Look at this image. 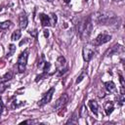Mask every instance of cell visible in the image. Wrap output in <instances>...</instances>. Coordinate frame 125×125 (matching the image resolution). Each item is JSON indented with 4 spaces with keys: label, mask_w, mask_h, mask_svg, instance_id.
<instances>
[{
    "label": "cell",
    "mask_w": 125,
    "mask_h": 125,
    "mask_svg": "<svg viewBox=\"0 0 125 125\" xmlns=\"http://www.w3.org/2000/svg\"><path fill=\"white\" fill-rule=\"evenodd\" d=\"M116 21L115 15L111 13H98L96 16V21L100 24H111Z\"/></svg>",
    "instance_id": "obj_1"
},
{
    "label": "cell",
    "mask_w": 125,
    "mask_h": 125,
    "mask_svg": "<svg viewBox=\"0 0 125 125\" xmlns=\"http://www.w3.org/2000/svg\"><path fill=\"white\" fill-rule=\"evenodd\" d=\"M27 57H28V51L27 50H24L19 56V59H18V70L21 73L25 70V66H26V62H27Z\"/></svg>",
    "instance_id": "obj_2"
},
{
    "label": "cell",
    "mask_w": 125,
    "mask_h": 125,
    "mask_svg": "<svg viewBox=\"0 0 125 125\" xmlns=\"http://www.w3.org/2000/svg\"><path fill=\"white\" fill-rule=\"evenodd\" d=\"M110 39H111V35H109L107 33H101L92 41V44L94 46H100V45H103V44L110 41Z\"/></svg>",
    "instance_id": "obj_3"
},
{
    "label": "cell",
    "mask_w": 125,
    "mask_h": 125,
    "mask_svg": "<svg viewBox=\"0 0 125 125\" xmlns=\"http://www.w3.org/2000/svg\"><path fill=\"white\" fill-rule=\"evenodd\" d=\"M56 67H57V70L59 71L60 75H62V74H63L64 72H66V70H67L66 62H65V59H64L62 56H60V57L57 59Z\"/></svg>",
    "instance_id": "obj_4"
},
{
    "label": "cell",
    "mask_w": 125,
    "mask_h": 125,
    "mask_svg": "<svg viewBox=\"0 0 125 125\" xmlns=\"http://www.w3.org/2000/svg\"><path fill=\"white\" fill-rule=\"evenodd\" d=\"M91 31H92V21H91V18L88 17L86 19V24H85V27L82 31V33L80 34L81 38L84 40V39H87L90 34H91Z\"/></svg>",
    "instance_id": "obj_5"
},
{
    "label": "cell",
    "mask_w": 125,
    "mask_h": 125,
    "mask_svg": "<svg viewBox=\"0 0 125 125\" xmlns=\"http://www.w3.org/2000/svg\"><path fill=\"white\" fill-rule=\"evenodd\" d=\"M54 92H55V88H51L49 91H47V92L44 94V96L42 97V99L39 101V103H38L39 106H43L44 104H48V103L52 100V97H53Z\"/></svg>",
    "instance_id": "obj_6"
},
{
    "label": "cell",
    "mask_w": 125,
    "mask_h": 125,
    "mask_svg": "<svg viewBox=\"0 0 125 125\" xmlns=\"http://www.w3.org/2000/svg\"><path fill=\"white\" fill-rule=\"evenodd\" d=\"M82 55H83V59L85 62H90L94 56V49L88 45L84 46L82 50Z\"/></svg>",
    "instance_id": "obj_7"
},
{
    "label": "cell",
    "mask_w": 125,
    "mask_h": 125,
    "mask_svg": "<svg viewBox=\"0 0 125 125\" xmlns=\"http://www.w3.org/2000/svg\"><path fill=\"white\" fill-rule=\"evenodd\" d=\"M67 100H68V96H67V94H63L62 96H61V97L57 100V102L55 103L54 108H55L56 110H59V109L62 108V107L65 105Z\"/></svg>",
    "instance_id": "obj_8"
},
{
    "label": "cell",
    "mask_w": 125,
    "mask_h": 125,
    "mask_svg": "<svg viewBox=\"0 0 125 125\" xmlns=\"http://www.w3.org/2000/svg\"><path fill=\"white\" fill-rule=\"evenodd\" d=\"M27 23H28L27 16H26V14L23 12V13H21V14L20 15V17H19V25H20V27H21V29H23V28H25V27L27 26Z\"/></svg>",
    "instance_id": "obj_9"
},
{
    "label": "cell",
    "mask_w": 125,
    "mask_h": 125,
    "mask_svg": "<svg viewBox=\"0 0 125 125\" xmlns=\"http://www.w3.org/2000/svg\"><path fill=\"white\" fill-rule=\"evenodd\" d=\"M39 19L41 21L42 26H51L50 24V16H47L46 14H39Z\"/></svg>",
    "instance_id": "obj_10"
},
{
    "label": "cell",
    "mask_w": 125,
    "mask_h": 125,
    "mask_svg": "<svg viewBox=\"0 0 125 125\" xmlns=\"http://www.w3.org/2000/svg\"><path fill=\"white\" fill-rule=\"evenodd\" d=\"M104 87H105V90L107 91V92H109V93H112V94H114V93H116V86H115V84L112 82V81H107V82H105L104 83Z\"/></svg>",
    "instance_id": "obj_11"
},
{
    "label": "cell",
    "mask_w": 125,
    "mask_h": 125,
    "mask_svg": "<svg viewBox=\"0 0 125 125\" xmlns=\"http://www.w3.org/2000/svg\"><path fill=\"white\" fill-rule=\"evenodd\" d=\"M119 52H123V47L120 45H114L110 50H108L107 56H112L113 54H117Z\"/></svg>",
    "instance_id": "obj_12"
},
{
    "label": "cell",
    "mask_w": 125,
    "mask_h": 125,
    "mask_svg": "<svg viewBox=\"0 0 125 125\" xmlns=\"http://www.w3.org/2000/svg\"><path fill=\"white\" fill-rule=\"evenodd\" d=\"M113 109H114V104L112 102H106L104 104V111H105L106 115H110L112 113Z\"/></svg>",
    "instance_id": "obj_13"
},
{
    "label": "cell",
    "mask_w": 125,
    "mask_h": 125,
    "mask_svg": "<svg viewBox=\"0 0 125 125\" xmlns=\"http://www.w3.org/2000/svg\"><path fill=\"white\" fill-rule=\"evenodd\" d=\"M85 24H86V19H83V20H81V21H78L76 30H77V33H78L79 35L82 33V31H83V29H84V27H85Z\"/></svg>",
    "instance_id": "obj_14"
},
{
    "label": "cell",
    "mask_w": 125,
    "mask_h": 125,
    "mask_svg": "<svg viewBox=\"0 0 125 125\" xmlns=\"http://www.w3.org/2000/svg\"><path fill=\"white\" fill-rule=\"evenodd\" d=\"M89 107H90V109L92 110V112L95 114V115H98V104H97V102L96 101H90L89 102Z\"/></svg>",
    "instance_id": "obj_15"
},
{
    "label": "cell",
    "mask_w": 125,
    "mask_h": 125,
    "mask_svg": "<svg viewBox=\"0 0 125 125\" xmlns=\"http://www.w3.org/2000/svg\"><path fill=\"white\" fill-rule=\"evenodd\" d=\"M21 30H15L13 33H12V36H11V39L13 40V41H17V40H19L20 38H21Z\"/></svg>",
    "instance_id": "obj_16"
},
{
    "label": "cell",
    "mask_w": 125,
    "mask_h": 125,
    "mask_svg": "<svg viewBox=\"0 0 125 125\" xmlns=\"http://www.w3.org/2000/svg\"><path fill=\"white\" fill-rule=\"evenodd\" d=\"M12 78H13V71H9V72H7V73L1 78L0 82H5V81H8V80H10V79H12Z\"/></svg>",
    "instance_id": "obj_17"
},
{
    "label": "cell",
    "mask_w": 125,
    "mask_h": 125,
    "mask_svg": "<svg viewBox=\"0 0 125 125\" xmlns=\"http://www.w3.org/2000/svg\"><path fill=\"white\" fill-rule=\"evenodd\" d=\"M57 21H58L57 16L55 14H51V16H50V24H51V26H55Z\"/></svg>",
    "instance_id": "obj_18"
},
{
    "label": "cell",
    "mask_w": 125,
    "mask_h": 125,
    "mask_svg": "<svg viewBox=\"0 0 125 125\" xmlns=\"http://www.w3.org/2000/svg\"><path fill=\"white\" fill-rule=\"evenodd\" d=\"M77 117H76V112H74L71 116V118H69L67 121H66V124H77Z\"/></svg>",
    "instance_id": "obj_19"
},
{
    "label": "cell",
    "mask_w": 125,
    "mask_h": 125,
    "mask_svg": "<svg viewBox=\"0 0 125 125\" xmlns=\"http://www.w3.org/2000/svg\"><path fill=\"white\" fill-rule=\"evenodd\" d=\"M15 52H16V46L14 44H10L9 45V52L7 54V57H12Z\"/></svg>",
    "instance_id": "obj_20"
},
{
    "label": "cell",
    "mask_w": 125,
    "mask_h": 125,
    "mask_svg": "<svg viewBox=\"0 0 125 125\" xmlns=\"http://www.w3.org/2000/svg\"><path fill=\"white\" fill-rule=\"evenodd\" d=\"M11 23L12 22L10 21H3V22H0V29H7L8 27H10Z\"/></svg>",
    "instance_id": "obj_21"
},
{
    "label": "cell",
    "mask_w": 125,
    "mask_h": 125,
    "mask_svg": "<svg viewBox=\"0 0 125 125\" xmlns=\"http://www.w3.org/2000/svg\"><path fill=\"white\" fill-rule=\"evenodd\" d=\"M124 101H125V97H124V94H123V93H120V94L117 96V102H118L119 105H123V104H124Z\"/></svg>",
    "instance_id": "obj_22"
},
{
    "label": "cell",
    "mask_w": 125,
    "mask_h": 125,
    "mask_svg": "<svg viewBox=\"0 0 125 125\" xmlns=\"http://www.w3.org/2000/svg\"><path fill=\"white\" fill-rule=\"evenodd\" d=\"M39 121L34 119V120H25V121H22L21 124H37Z\"/></svg>",
    "instance_id": "obj_23"
},
{
    "label": "cell",
    "mask_w": 125,
    "mask_h": 125,
    "mask_svg": "<svg viewBox=\"0 0 125 125\" xmlns=\"http://www.w3.org/2000/svg\"><path fill=\"white\" fill-rule=\"evenodd\" d=\"M79 114H80V117H84L86 115V107H85V105H82Z\"/></svg>",
    "instance_id": "obj_24"
},
{
    "label": "cell",
    "mask_w": 125,
    "mask_h": 125,
    "mask_svg": "<svg viewBox=\"0 0 125 125\" xmlns=\"http://www.w3.org/2000/svg\"><path fill=\"white\" fill-rule=\"evenodd\" d=\"M6 89H7V85L4 82H0V94L3 93Z\"/></svg>",
    "instance_id": "obj_25"
},
{
    "label": "cell",
    "mask_w": 125,
    "mask_h": 125,
    "mask_svg": "<svg viewBox=\"0 0 125 125\" xmlns=\"http://www.w3.org/2000/svg\"><path fill=\"white\" fill-rule=\"evenodd\" d=\"M84 76H85V75H84V73H82V74H81V75H80V76L77 78V80H76V83H77V84H78V83H80V82L83 80Z\"/></svg>",
    "instance_id": "obj_26"
},
{
    "label": "cell",
    "mask_w": 125,
    "mask_h": 125,
    "mask_svg": "<svg viewBox=\"0 0 125 125\" xmlns=\"http://www.w3.org/2000/svg\"><path fill=\"white\" fill-rule=\"evenodd\" d=\"M32 36H34V37H36V35H37V30L36 29H34V30H30V31H28Z\"/></svg>",
    "instance_id": "obj_27"
},
{
    "label": "cell",
    "mask_w": 125,
    "mask_h": 125,
    "mask_svg": "<svg viewBox=\"0 0 125 125\" xmlns=\"http://www.w3.org/2000/svg\"><path fill=\"white\" fill-rule=\"evenodd\" d=\"M3 107H4V104H3V102H2V100L0 99V114L2 113V110H3Z\"/></svg>",
    "instance_id": "obj_28"
},
{
    "label": "cell",
    "mask_w": 125,
    "mask_h": 125,
    "mask_svg": "<svg viewBox=\"0 0 125 125\" xmlns=\"http://www.w3.org/2000/svg\"><path fill=\"white\" fill-rule=\"evenodd\" d=\"M44 36H45L46 38L49 37V31H48L47 29H44Z\"/></svg>",
    "instance_id": "obj_29"
},
{
    "label": "cell",
    "mask_w": 125,
    "mask_h": 125,
    "mask_svg": "<svg viewBox=\"0 0 125 125\" xmlns=\"http://www.w3.org/2000/svg\"><path fill=\"white\" fill-rule=\"evenodd\" d=\"M63 1H64V3H66V4H67V3H69V1H70V0H63Z\"/></svg>",
    "instance_id": "obj_30"
},
{
    "label": "cell",
    "mask_w": 125,
    "mask_h": 125,
    "mask_svg": "<svg viewBox=\"0 0 125 125\" xmlns=\"http://www.w3.org/2000/svg\"><path fill=\"white\" fill-rule=\"evenodd\" d=\"M113 1H115V2H121V1H123V0H113Z\"/></svg>",
    "instance_id": "obj_31"
},
{
    "label": "cell",
    "mask_w": 125,
    "mask_h": 125,
    "mask_svg": "<svg viewBox=\"0 0 125 125\" xmlns=\"http://www.w3.org/2000/svg\"><path fill=\"white\" fill-rule=\"evenodd\" d=\"M47 1H49V2H52V1H53V0H47Z\"/></svg>",
    "instance_id": "obj_32"
},
{
    "label": "cell",
    "mask_w": 125,
    "mask_h": 125,
    "mask_svg": "<svg viewBox=\"0 0 125 125\" xmlns=\"http://www.w3.org/2000/svg\"><path fill=\"white\" fill-rule=\"evenodd\" d=\"M85 1H88V0H85Z\"/></svg>",
    "instance_id": "obj_33"
}]
</instances>
